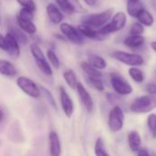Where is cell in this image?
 I'll return each instance as SVG.
<instances>
[{
  "label": "cell",
  "mask_w": 156,
  "mask_h": 156,
  "mask_svg": "<svg viewBox=\"0 0 156 156\" xmlns=\"http://www.w3.org/2000/svg\"><path fill=\"white\" fill-rule=\"evenodd\" d=\"M45 54H46L47 59H48V63L50 64V66L52 67V69H54L56 70L59 69L61 62H60V59H59L58 54L56 53L55 49L52 48H49L47 49Z\"/></svg>",
  "instance_id": "26"
},
{
  "label": "cell",
  "mask_w": 156,
  "mask_h": 156,
  "mask_svg": "<svg viewBox=\"0 0 156 156\" xmlns=\"http://www.w3.org/2000/svg\"><path fill=\"white\" fill-rule=\"evenodd\" d=\"M59 33L63 35L66 41L69 42L72 45L80 46L84 44L85 38L81 36L77 27L71 25L68 22H62L59 25Z\"/></svg>",
  "instance_id": "7"
},
{
  "label": "cell",
  "mask_w": 156,
  "mask_h": 156,
  "mask_svg": "<svg viewBox=\"0 0 156 156\" xmlns=\"http://www.w3.org/2000/svg\"><path fill=\"white\" fill-rule=\"evenodd\" d=\"M77 28L84 38H88L90 40H96V41H101L106 38V37H104L100 32L99 29L91 27L85 24H81V23L79 24L77 26Z\"/></svg>",
  "instance_id": "13"
},
{
  "label": "cell",
  "mask_w": 156,
  "mask_h": 156,
  "mask_svg": "<svg viewBox=\"0 0 156 156\" xmlns=\"http://www.w3.org/2000/svg\"><path fill=\"white\" fill-rule=\"evenodd\" d=\"M111 56L115 60L130 67H141L144 64V58L138 53L127 52L123 50H114Z\"/></svg>",
  "instance_id": "5"
},
{
  "label": "cell",
  "mask_w": 156,
  "mask_h": 156,
  "mask_svg": "<svg viewBox=\"0 0 156 156\" xmlns=\"http://www.w3.org/2000/svg\"><path fill=\"white\" fill-rule=\"evenodd\" d=\"M137 156H151L150 153L144 149V148H141L138 152H137Z\"/></svg>",
  "instance_id": "40"
},
{
  "label": "cell",
  "mask_w": 156,
  "mask_h": 156,
  "mask_svg": "<svg viewBox=\"0 0 156 156\" xmlns=\"http://www.w3.org/2000/svg\"><path fill=\"white\" fill-rule=\"evenodd\" d=\"M128 74L130 78L137 84L143 83L145 80L144 72L141 69H139V67H131L128 69Z\"/></svg>",
  "instance_id": "28"
},
{
  "label": "cell",
  "mask_w": 156,
  "mask_h": 156,
  "mask_svg": "<svg viewBox=\"0 0 156 156\" xmlns=\"http://www.w3.org/2000/svg\"><path fill=\"white\" fill-rule=\"evenodd\" d=\"M127 142L129 148L132 152L137 153L142 148V138L137 131H132L127 136Z\"/></svg>",
  "instance_id": "20"
},
{
  "label": "cell",
  "mask_w": 156,
  "mask_h": 156,
  "mask_svg": "<svg viewBox=\"0 0 156 156\" xmlns=\"http://www.w3.org/2000/svg\"><path fill=\"white\" fill-rule=\"evenodd\" d=\"M126 25H127V14L123 11H118L114 13L111 20L99 30L104 37H107L111 34L122 30L126 27Z\"/></svg>",
  "instance_id": "3"
},
{
  "label": "cell",
  "mask_w": 156,
  "mask_h": 156,
  "mask_svg": "<svg viewBox=\"0 0 156 156\" xmlns=\"http://www.w3.org/2000/svg\"><path fill=\"white\" fill-rule=\"evenodd\" d=\"M123 45L129 49H140L145 44V38L144 36H133L129 35L123 39Z\"/></svg>",
  "instance_id": "18"
},
{
  "label": "cell",
  "mask_w": 156,
  "mask_h": 156,
  "mask_svg": "<svg viewBox=\"0 0 156 156\" xmlns=\"http://www.w3.org/2000/svg\"><path fill=\"white\" fill-rule=\"evenodd\" d=\"M16 66L5 58H0V75L6 78H13L16 75Z\"/></svg>",
  "instance_id": "19"
},
{
  "label": "cell",
  "mask_w": 156,
  "mask_h": 156,
  "mask_svg": "<svg viewBox=\"0 0 156 156\" xmlns=\"http://www.w3.org/2000/svg\"><path fill=\"white\" fill-rule=\"evenodd\" d=\"M58 91H59V101L62 111L66 115V117L71 118L74 113V102L63 86H60L58 88Z\"/></svg>",
  "instance_id": "11"
},
{
  "label": "cell",
  "mask_w": 156,
  "mask_h": 156,
  "mask_svg": "<svg viewBox=\"0 0 156 156\" xmlns=\"http://www.w3.org/2000/svg\"><path fill=\"white\" fill-rule=\"evenodd\" d=\"M39 88H40V90H41V94L46 98V100L48 101V102L55 110H57V108H58V107H57V102H56V100H55V98L53 97L51 91H50L48 89H47L46 87H43V86H40Z\"/></svg>",
  "instance_id": "32"
},
{
  "label": "cell",
  "mask_w": 156,
  "mask_h": 156,
  "mask_svg": "<svg viewBox=\"0 0 156 156\" xmlns=\"http://www.w3.org/2000/svg\"><path fill=\"white\" fill-rule=\"evenodd\" d=\"M86 80L93 89H95L98 91H103L105 90V86H104V82L102 80V78H90V77H87Z\"/></svg>",
  "instance_id": "29"
},
{
  "label": "cell",
  "mask_w": 156,
  "mask_h": 156,
  "mask_svg": "<svg viewBox=\"0 0 156 156\" xmlns=\"http://www.w3.org/2000/svg\"><path fill=\"white\" fill-rule=\"evenodd\" d=\"M156 109V97L146 94L137 97L130 106L131 112L136 114H145Z\"/></svg>",
  "instance_id": "4"
},
{
  "label": "cell",
  "mask_w": 156,
  "mask_h": 156,
  "mask_svg": "<svg viewBox=\"0 0 156 156\" xmlns=\"http://www.w3.org/2000/svg\"><path fill=\"white\" fill-rule=\"evenodd\" d=\"M107 100L109 101L110 103L113 104L117 101V97L115 95H113L112 93H107Z\"/></svg>",
  "instance_id": "39"
},
{
  "label": "cell",
  "mask_w": 156,
  "mask_h": 156,
  "mask_svg": "<svg viewBox=\"0 0 156 156\" xmlns=\"http://www.w3.org/2000/svg\"><path fill=\"white\" fill-rule=\"evenodd\" d=\"M5 40H6V50L5 53L8 54L13 58H18L21 55V45L18 41L9 33H5Z\"/></svg>",
  "instance_id": "14"
},
{
  "label": "cell",
  "mask_w": 156,
  "mask_h": 156,
  "mask_svg": "<svg viewBox=\"0 0 156 156\" xmlns=\"http://www.w3.org/2000/svg\"><path fill=\"white\" fill-rule=\"evenodd\" d=\"M144 9V5L142 1L137 2H127L126 5V14L131 17L136 18L139 13Z\"/></svg>",
  "instance_id": "24"
},
{
  "label": "cell",
  "mask_w": 156,
  "mask_h": 156,
  "mask_svg": "<svg viewBox=\"0 0 156 156\" xmlns=\"http://www.w3.org/2000/svg\"><path fill=\"white\" fill-rule=\"evenodd\" d=\"M137 21L141 23L144 27H151L154 24V15L147 9H143L136 17Z\"/></svg>",
  "instance_id": "23"
},
{
  "label": "cell",
  "mask_w": 156,
  "mask_h": 156,
  "mask_svg": "<svg viewBox=\"0 0 156 156\" xmlns=\"http://www.w3.org/2000/svg\"><path fill=\"white\" fill-rule=\"evenodd\" d=\"M88 7H96L99 5V0H81Z\"/></svg>",
  "instance_id": "38"
},
{
  "label": "cell",
  "mask_w": 156,
  "mask_h": 156,
  "mask_svg": "<svg viewBox=\"0 0 156 156\" xmlns=\"http://www.w3.org/2000/svg\"><path fill=\"white\" fill-rule=\"evenodd\" d=\"M110 82L112 90L119 96H128L133 93V86L120 74L112 72L110 74Z\"/></svg>",
  "instance_id": "8"
},
{
  "label": "cell",
  "mask_w": 156,
  "mask_h": 156,
  "mask_svg": "<svg viewBox=\"0 0 156 156\" xmlns=\"http://www.w3.org/2000/svg\"><path fill=\"white\" fill-rule=\"evenodd\" d=\"M54 37H55L58 40H59V41L67 42L66 39H65V37H63V35H62L61 33H54Z\"/></svg>",
  "instance_id": "41"
},
{
  "label": "cell",
  "mask_w": 156,
  "mask_h": 156,
  "mask_svg": "<svg viewBox=\"0 0 156 156\" xmlns=\"http://www.w3.org/2000/svg\"><path fill=\"white\" fill-rule=\"evenodd\" d=\"M15 22L16 26L28 37H34L37 33V27L32 20H27L16 16Z\"/></svg>",
  "instance_id": "16"
},
{
  "label": "cell",
  "mask_w": 156,
  "mask_h": 156,
  "mask_svg": "<svg viewBox=\"0 0 156 156\" xmlns=\"http://www.w3.org/2000/svg\"><path fill=\"white\" fill-rule=\"evenodd\" d=\"M7 33L11 34L20 45H27L30 40V37L25 34L16 24L15 21H8L7 22Z\"/></svg>",
  "instance_id": "15"
},
{
  "label": "cell",
  "mask_w": 156,
  "mask_h": 156,
  "mask_svg": "<svg viewBox=\"0 0 156 156\" xmlns=\"http://www.w3.org/2000/svg\"><path fill=\"white\" fill-rule=\"evenodd\" d=\"M147 127L152 136L156 138V114L151 113L147 117Z\"/></svg>",
  "instance_id": "33"
},
{
  "label": "cell",
  "mask_w": 156,
  "mask_h": 156,
  "mask_svg": "<svg viewBox=\"0 0 156 156\" xmlns=\"http://www.w3.org/2000/svg\"><path fill=\"white\" fill-rule=\"evenodd\" d=\"M0 49L5 51L6 50V40H5V35L0 32Z\"/></svg>",
  "instance_id": "37"
},
{
  "label": "cell",
  "mask_w": 156,
  "mask_h": 156,
  "mask_svg": "<svg viewBox=\"0 0 156 156\" xmlns=\"http://www.w3.org/2000/svg\"><path fill=\"white\" fill-rule=\"evenodd\" d=\"M29 50L40 72L43 73L47 77L53 76V69L48 63L46 54L44 50L42 49V48L40 47V45L37 42H32L29 45Z\"/></svg>",
  "instance_id": "2"
},
{
  "label": "cell",
  "mask_w": 156,
  "mask_h": 156,
  "mask_svg": "<svg viewBox=\"0 0 156 156\" xmlns=\"http://www.w3.org/2000/svg\"><path fill=\"white\" fill-rule=\"evenodd\" d=\"M16 2L22 8H27L33 12H36L37 9V3L35 2V0H16Z\"/></svg>",
  "instance_id": "34"
},
{
  "label": "cell",
  "mask_w": 156,
  "mask_h": 156,
  "mask_svg": "<svg viewBox=\"0 0 156 156\" xmlns=\"http://www.w3.org/2000/svg\"><path fill=\"white\" fill-rule=\"evenodd\" d=\"M137 1H141V0H127V2H137Z\"/></svg>",
  "instance_id": "44"
},
{
  "label": "cell",
  "mask_w": 156,
  "mask_h": 156,
  "mask_svg": "<svg viewBox=\"0 0 156 156\" xmlns=\"http://www.w3.org/2000/svg\"><path fill=\"white\" fill-rule=\"evenodd\" d=\"M48 150L50 156L61 155L62 148H61L60 138L55 131L50 132L48 134Z\"/></svg>",
  "instance_id": "17"
},
{
  "label": "cell",
  "mask_w": 156,
  "mask_h": 156,
  "mask_svg": "<svg viewBox=\"0 0 156 156\" xmlns=\"http://www.w3.org/2000/svg\"><path fill=\"white\" fill-rule=\"evenodd\" d=\"M80 66V69L86 74L87 77H90V78H102V72L101 70H98L95 68H93L88 61H81Z\"/></svg>",
  "instance_id": "25"
},
{
  "label": "cell",
  "mask_w": 156,
  "mask_h": 156,
  "mask_svg": "<svg viewBox=\"0 0 156 156\" xmlns=\"http://www.w3.org/2000/svg\"><path fill=\"white\" fill-rule=\"evenodd\" d=\"M16 84L26 95L32 99H40L42 94L39 86L30 78L26 76H19L16 80Z\"/></svg>",
  "instance_id": "6"
},
{
  "label": "cell",
  "mask_w": 156,
  "mask_h": 156,
  "mask_svg": "<svg viewBox=\"0 0 156 156\" xmlns=\"http://www.w3.org/2000/svg\"><path fill=\"white\" fill-rule=\"evenodd\" d=\"M94 154H95V156H111L109 154V153L105 150L104 142L101 138H98L95 143Z\"/></svg>",
  "instance_id": "30"
},
{
  "label": "cell",
  "mask_w": 156,
  "mask_h": 156,
  "mask_svg": "<svg viewBox=\"0 0 156 156\" xmlns=\"http://www.w3.org/2000/svg\"><path fill=\"white\" fill-rule=\"evenodd\" d=\"M0 24H1V16H0Z\"/></svg>",
  "instance_id": "45"
},
{
  "label": "cell",
  "mask_w": 156,
  "mask_h": 156,
  "mask_svg": "<svg viewBox=\"0 0 156 156\" xmlns=\"http://www.w3.org/2000/svg\"><path fill=\"white\" fill-rule=\"evenodd\" d=\"M144 27L139 23L138 21H134L133 23H132V25L130 26L129 28V35H133V36H143L144 33Z\"/></svg>",
  "instance_id": "31"
},
{
  "label": "cell",
  "mask_w": 156,
  "mask_h": 156,
  "mask_svg": "<svg viewBox=\"0 0 156 156\" xmlns=\"http://www.w3.org/2000/svg\"><path fill=\"white\" fill-rule=\"evenodd\" d=\"M145 90L148 92V94H150V95H153V96H155L156 95V83H154V82L148 83V84L145 86Z\"/></svg>",
  "instance_id": "36"
},
{
  "label": "cell",
  "mask_w": 156,
  "mask_h": 156,
  "mask_svg": "<svg viewBox=\"0 0 156 156\" xmlns=\"http://www.w3.org/2000/svg\"><path fill=\"white\" fill-rule=\"evenodd\" d=\"M124 125V112L122 109L115 105L113 106L108 115V126L111 132L119 133L122 130Z\"/></svg>",
  "instance_id": "9"
},
{
  "label": "cell",
  "mask_w": 156,
  "mask_h": 156,
  "mask_svg": "<svg viewBox=\"0 0 156 156\" xmlns=\"http://www.w3.org/2000/svg\"><path fill=\"white\" fill-rule=\"evenodd\" d=\"M87 61L96 69L98 70H103L107 68V61L106 59L101 57V55L95 54V53H90L88 55Z\"/></svg>",
  "instance_id": "21"
},
{
  "label": "cell",
  "mask_w": 156,
  "mask_h": 156,
  "mask_svg": "<svg viewBox=\"0 0 156 156\" xmlns=\"http://www.w3.org/2000/svg\"><path fill=\"white\" fill-rule=\"evenodd\" d=\"M150 47H151V48L153 49V51L156 53V40L155 41H152V42L150 43Z\"/></svg>",
  "instance_id": "43"
},
{
  "label": "cell",
  "mask_w": 156,
  "mask_h": 156,
  "mask_svg": "<svg viewBox=\"0 0 156 156\" xmlns=\"http://www.w3.org/2000/svg\"><path fill=\"white\" fill-rule=\"evenodd\" d=\"M54 3L65 15H73L79 11L78 7L71 0H54Z\"/></svg>",
  "instance_id": "22"
},
{
  "label": "cell",
  "mask_w": 156,
  "mask_h": 156,
  "mask_svg": "<svg viewBox=\"0 0 156 156\" xmlns=\"http://www.w3.org/2000/svg\"><path fill=\"white\" fill-rule=\"evenodd\" d=\"M16 16H18L19 17L23 18V19H27V20H34V17H35V12L29 10V9H27V8H22L20 7L18 13L16 14Z\"/></svg>",
  "instance_id": "35"
},
{
  "label": "cell",
  "mask_w": 156,
  "mask_h": 156,
  "mask_svg": "<svg viewBox=\"0 0 156 156\" xmlns=\"http://www.w3.org/2000/svg\"><path fill=\"white\" fill-rule=\"evenodd\" d=\"M62 76H63L64 80L68 84V86L69 88H71V89H75L76 90L77 84L79 82L76 72L73 69H68L64 70Z\"/></svg>",
  "instance_id": "27"
},
{
  "label": "cell",
  "mask_w": 156,
  "mask_h": 156,
  "mask_svg": "<svg viewBox=\"0 0 156 156\" xmlns=\"http://www.w3.org/2000/svg\"><path fill=\"white\" fill-rule=\"evenodd\" d=\"M46 15L48 22L54 26H59L65 19V14L54 2H49L47 4Z\"/></svg>",
  "instance_id": "10"
},
{
  "label": "cell",
  "mask_w": 156,
  "mask_h": 156,
  "mask_svg": "<svg viewBox=\"0 0 156 156\" xmlns=\"http://www.w3.org/2000/svg\"><path fill=\"white\" fill-rule=\"evenodd\" d=\"M5 112L3 111V109L0 107V123L3 122V121L5 120Z\"/></svg>",
  "instance_id": "42"
},
{
  "label": "cell",
  "mask_w": 156,
  "mask_h": 156,
  "mask_svg": "<svg viewBox=\"0 0 156 156\" xmlns=\"http://www.w3.org/2000/svg\"><path fill=\"white\" fill-rule=\"evenodd\" d=\"M76 90L78 92L80 101H81L85 110L90 113L92 112L93 109H94V102H93L92 97L81 82H80V81L78 82L77 87H76Z\"/></svg>",
  "instance_id": "12"
},
{
  "label": "cell",
  "mask_w": 156,
  "mask_h": 156,
  "mask_svg": "<svg viewBox=\"0 0 156 156\" xmlns=\"http://www.w3.org/2000/svg\"><path fill=\"white\" fill-rule=\"evenodd\" d=\"M113 8H107L101 12L86 14L80 17V23L100 29L111 20L112 16H113Z\"/></svg>",
  "instance_id": "1"
}]
</instances>
